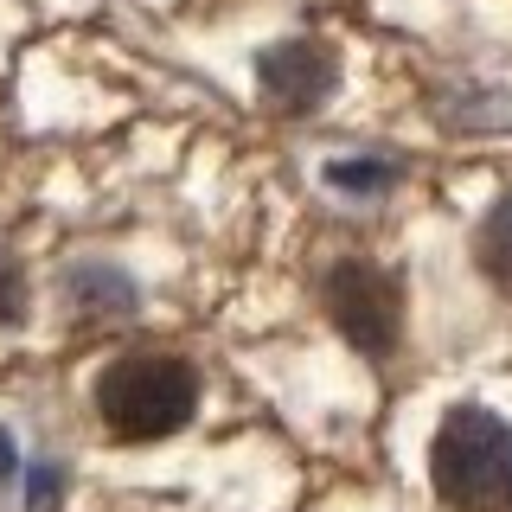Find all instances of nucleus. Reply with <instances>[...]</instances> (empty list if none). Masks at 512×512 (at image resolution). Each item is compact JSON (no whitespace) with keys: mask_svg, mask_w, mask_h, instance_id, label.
<instances>
[{"mask_svg":"<svg viewBox=\"0 0 512 512\" xmlns=\"http://www.w3.org/2000/svg\"><path fill=\"white\" fill-rule=\"evenodd\" d=\"M96 416L116 442H160L192 423L199 410V372L173 352H122L90 384Z\"/></svg>","mask_w":512,"mask_h":512,"instance_id":"1","label":"nucleus"},{"mask_svg":"<svg viewBox=\"0 0 512 512\" xmlns=\"http://www.w3.org/2000/svg\"><path fill=\"white\" fill-rule=\"evenodd\" d=\"M429 480L448 512H512V423L480 404L448 410L429 442Z\"/></svg>","mask_w":512,"mask_h":512,"instance_id":"2","label":"nucleus"},{"mask_svg":"<svg viewBox=\"0 0 512 512\" xmlns=\"http://www.w3.org/2000/svg\"><path fill=\"white\" fill-rule=\"evenodd\" d=\"M327 320L365 359H391L397 340H404V288H397V276H384L378 263L346 256V263L327 269Z\"/></svg>","mask_w":512,"mask_h":512,"instance_id":"3","label":"nucleus"},{"mask_svg":"<svg viewBox=\"0 0 512 512\" xmlns=\"http://www.w3.org/2000/svg\"><path fill=\"white\" fill-rule=\"evenodd\" d=\"M340 84V58L320 39H282L256 58V90L276 116H314Z\"/></svg>","mask_w":512,"mask_h":512,"instance_id":"4","label":"nucleus"},{"mask_svg":"<svg viewBox=\"0 0 512 512\" xmlns=\"http://www.w3.org/2000/svg\"><path fill=\"white\" fill-rule=\"evenodd\" d=\"M71 308H96L103 320H122L135 314V288H128V276H116V269H77L71 276Z\"/></svg>","mask_w":512,"mask_h":512,"instance_id":"5","label":"nucleus"},{"mask_svg":"<svg viewBox=\"0 0 512 512\" xmlns=\"http://www.w3.org/2000/svg\"><path fill=\"white\" fill-rule=\"evenodd\" d=\"M474 256H480V269H487L493 282L512 295V199L506 205H493L487 212V224H480V244H474Z\"/></svg>","mask_w":512,"mask_h":512,"instance_id":"6","label":"nucleus"},{"mask_svg":"<svg viewBox=\"0 0 512 512\" xmlns=\"http://www.w3.org/2000/svg\"><path fill=\"white\" fill-rule=\"evenodd\" d=\"M32 314V282H26V263L13 250H0V327H20Z\"/></svg>","mask_w":512,"mask_h":512,"instance_id":"7","label":"nucleus"},{"mask_svg":"<svg viewBox=\"0 0 512 512\" xmlns=\"http://www.w3.org/2000/svg\"><path fill=\"white\" fill-rule=\"evenodd\" d=\"M327 180L340 186V192H384V186L397 180V173H391V167H378V160H333Z\"/></svg>","mask_w":512,"mask_h":512,"instance_id":"8","label":"nucleus"},{"mask_svg":"<svg viewBox=\"0 0 512 512\" xmlns=\"http://www.w3.org/2000/svg\"><path fill=\"white\" fill-rule=\"evenodd\" d=\"M0 474H13V442L0 436Z\"/></svg>","mask_w":512,"mask_h":512,"instance_id":"9","label":"nucleus"}]
</instances>
